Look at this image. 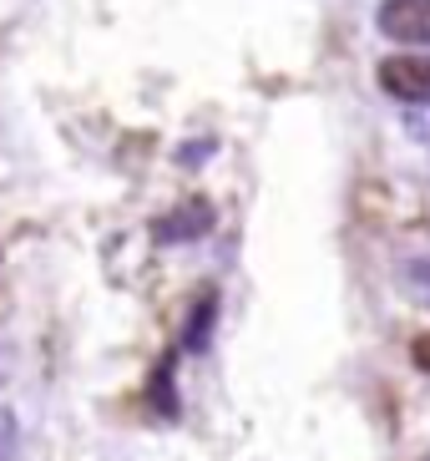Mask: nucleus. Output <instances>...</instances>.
Segmentation results:
<instances>
[{
    "instance_id": "39448f33",
    "label": "nucleus",
    "mask_w": 430,
    "mask_h": 461,
    "mask_svg": "<svg viewBox=\"0 0 430 461\" xmlns=\"http://www.w3.org/2000/svg\"><path fill=\"white\" fill-rule=\"evenodd\" d=\"M208 330H213V294L198 304V314H193V330H188V350H202L208 345Z\"/></svg>"
},
{
    "instance_id": "f03ea898",
    "label": "nucleus",
    "mask_w": 430,
    "mask_h": 461,
    "mask_svg": "<svg viewBox=\"0 0 430 461\" xmlns=\"http://www.w3.org/2000/svg\"><path fill=\"white\" fill-rule=\"evenodd\" d=\"M380 86L390 96H400V102H410V107H420V102H430V56H385L380 61Z\"/></svg>"
},
{
    "instance_id": "f257e3e1",
    "label": "nucleus",
    "mask_w": 430,
    "mask_h": 461,
    "mask_svg": "<svg viewBox=\"0 0 430 461\" xmlns=\"http://www.w3.org/2000/svg\"><path fill=\"white\" fill-rule=\"evenodd\" d=\"M375 26L385 41L430 46V0H380Z\"/></svg>"
},
{
    "instance_id": "423d86ee",
    "label": "nucleus",
    "mask_w": 430,
    "mask_h": 461,
    "mask_svg": "<svg viewBox=\"0 0 430 461\" xmlns=\"http://www.w3.org/2000/svg\"><path fill=\"white\" fill-rule=\"evenodd\" d=\"M11 447H15V420L5 416V411H0V461L11 456Z\"/></svg>"
},
{
    "instance_id": "0eeeda50",
    "label": "nucleus",
    "mask_w": 430,
    "mask_h": 461,
    "mask_svg": "<svg viewBox=\"0 0 430 461\" xmlns=\"http://www.w3.org/2000/svg\"><path fill=\"white\" fill-rule=\"evenodd\" d=\"M410 355H416V366H420V370H430V335H420L416 345H410Z\"/></svg>"
},
{
    "instance_id": "6e6552de",
    "label": "nucleus",
    "mask_w": 430,
    "mask_h": 461,
    "mask_svg": "<svg viewBox=\"0 0 430 461\" xmlns=\"http://www.w3.org/2000/svg\"><path fill=\"white\" fill-rule=\"evenodd\" d=\"M426 461H430V456H426Z\"/></svg>"
},
{
    "instance_id": "20e7f679",
    "label": "nucleus",
    "mask_w": 430,
    "mask_h": 461,
    "mask_svg": "<svg viewBox=\"0 0 430 461\" xmlns=\"http://www.w3.org/2000/svg\"><path fill=\"white\" fill-rule=\"evenodd\" d=\"M400 279H405V289H410V294L430 304V258H416V264H405Z\"/></svg>"
},
{
    "instance_id": "7ed1b4c3",
    "label": "nucleus",
    "mask_w": 430,
    "mask_h": 461,
    "mask_svg": "<svg viewBox=\"0 0 430 461\" xmlns=\"http://www.w3.org/2000/svg\"><path fill=\"white\" fill-rule=\"evenodd\" d=\"M208 229H213V208H208V198H188L173 218H162L157 223V239L162 244H188V239H202Z\"/></svg>"
}]
</instances>
